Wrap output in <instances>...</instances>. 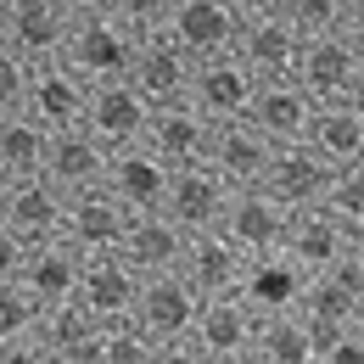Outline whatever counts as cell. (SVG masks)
Segmentation results:
<instances>
[{
	"label": "cell",
	"instance_id": "cell-5",
	"mask_svg": "<svg viewBox=\"0 0 364 364\" xmlns=\"http://www.w3.org/2000/svg\"><path fill=\"white\" fill-rule=\"evenodd\" d=\"M0 219L17 230L28 247L56 241V235H62V219H68V191L50 185L46 174H17V180L0 185Z\"/></svg>",
	"mask_w": 364,
	"mask_h": 364
},
{
	"label": "cell",
	"instance_id": "cell-20",
	"mask_svg": "<svg viewBox=\"0 0 364 364\" xmlns=\"http://www.w3.org/2000/svg\"><path fill=\"white\" fill-rule=\"evenodd\" d=\"M79 274H85V252L56 235V241L28 247L17 280L28 286V297H34L40 309H56V303H73V297H79Z\"/></svg>",
	"mask_w": 364,
	"mask_h": 364
},
{
	"label": "cell",
	"instance_id": "cell-21",
	"mask_svg": "<svg viewBox=\"0 0 364 364\" xmlns=\"http://www.w3.org/2000/svg\"><path fill=\"white\" fill-rule=\"evenodd\" d=\"M247 124L264 129L274 146L286 140H309V124H314V95L303 90L297 79H269L252 90V107H247Z\"/></svg>",
	"mask_w": 364,
	"mask_h": 364
},
{
	"label": "cell",
	"instance_id": "cell-1",
	"mask_svg": "<svg viewBox=\"0 0 364 364\" xmlns=\"http://www.w3.org/2000/svg\"><path fill=\"white\" fill-rule=\"evenodd\" d=\"M196 314H202V291H196L180 269H163V274H146V280H140L135 319H140V331L157 342V364H174V359L191 364Z\"/></svg>",
	"mask_w": 364,
	"mask_h": 364
},
{
	"label": "cell",
	"instance_id": "cell-38",
	"mask_svg": "<svg viewBox=\"0 0 364 364\" xmlns=\"http://www.w3.org/2000/svg\"><path fill=\"white\" fill-rule=\"evenodd\" d=\"M23 258H28V241L0 219V280H11V274L23 269Z\"/></svg>",
	"mask_w": 364,
	"mask_h": 364
},
{
	"label": "cell",
	"instance_id": "cell-28",
	"mask_svg": "<svg viewBox=\"0 0 364 364\" xmlns=\"http://www.w3.org/2000/svg\"><path fill=\"white\" fill-rule=\"evenodd\" d=\"M309 146L325 163H364V107L359 95L348 101H314V124H309Z\"/></svg>",
	"mask_w": 364,
	"mask_h": 364
},
{
	"label": "cell",
	"instance_id": "cell-41",
	"mask_svg": "<svg viewBox=\"0 0 364 364\" xmlns=\"http://www.w3.org/2000/svg\"><path fill=\"white\" fill-rule=\"evenodd\" d=\"M241 17H269V11H280V0H230Z\"/></svg>",
	"mask_w": 364,
	"mask_h": 364
},
{
	"label": "cell",
	"instance_id": "cell-32",
	"mask_svg": "<svg viewBox=\"0 0 364 364\" xmlns=\"http://www.w3.org/2000/svg\"><path fill=\"white\" fill-rule=\"evenodd\" d=\"M46 140H50V129H46V124H34L23 107L0 112V180L40 174V163H46Z\"/></svg>",
	"mask_w": 364,
	"mask_h": 364
},
{
	"label": "cell",
	"instance_id": "cell-35",
	"mask_svg": "<svg viewBox=\"0 0 364 364\" xmlns=\"http://www.w3.org/2000/svg\"><path fill=\"white\" fill-rule=\"evenodd\" d=\"M348 0H280V17L309 40V34H336L342 28Z\"/></svg>",
	"mask_w": 364,
	"mask_h": 364
},
{
	"label": "cell",
	"instance_id": "cell-31",
	"mask_svg": "<svg viewBox=\"0 0 364 364\" xmlns=\"http://www.w3.org/2000/svg\"><path fill=\"white\" fill-rule=\"evenodd\" d=\"M40 303L28 297V286L11 274L0 280V364L6 359H40L34 353V336H40Z\"/></svg>",
	"mask_w": 364,
	"mask_h": 364
},
{
	"label": "cell",
	"instance_id": "cell-16",
	"mask_svg": "<svg viewBox=\"0 0 364 364\" xmlns=\"http://www.w3.org/2000/svg\"><path fill=\"white\" fill-rule=\"evenodd\" d=\"M331 174H336V163H325L309 140H286V146H274V151H269V174H264V185L297 213V208L325 202Z\"/></svg>",
	"mask_w": 364,
	"mask_h": 364
},
{
	"label": "cell",
	"instance_id": "cell-24",
	"mask_svg": "<svg viewBox=\"0 0 364 364\" xmlns=\"http://www.w3.org/2000/svg\"><path fill=\"white\" fill-rule=\"evenodd\" d=\"M73 34V17L62 11V0H11V17H6V46H17L28 62H50L62 56Z\"/></svg>",
	"mask_w": 364,
	"mask_h": 364
},
{
	"label": "cell",
	"instance_id": "cell-17",
	"mask_svg": "<svg viewBox=\"0 0 364 364\" xmlns=\"http://www.w3.org/2000/svg\"><path fill=\"white\" fill-rule=\"evenodd\" d=\"M348 241H353V230L342 225L325 202H314V208H297V213H291L280 252H286L303 274H325L342 252H348Z\"/></svg>",
	"mask_w": 364,
	"mask_h": 364
},
{
	"label": "cell",
	"instance_id": "cell-12",
	"mask_svg": "<svg viewBox=\"0 0 364 364\" xmlns=\"http://www.w3.org/2000/svg\"><path fill=\"white\" fill-rule=\"evenodd\" d=\"M140 280L146 274L124 258V252H95L85 258V274H79V309H90V319H135V303H140Z\"/></svg>",
	"mask_w": 364,
	"mask_h": 364
},
{
	"label": "cell",
	"instance_id": "cell-37",
	"mask_svg": "<svg viewBox=\"0 0 364 364\" xmlns=\"http://www.w3.org/2000/svg\"><path fill=\"white\" fill-rule=\"evenodd\" d=\"M168 11H174V0H112V17H124L140 40L146 34H163L168 28Z\"/></svg>",
	"mask_w": 364,
	"mask_h": 364
},
{
	"label": "cell",
	"instance_id": "cell-33",
	"mask_svg": "<svg viewBox=\"0 0 364 364\" xmlns=\"http://www.w3.org/2000/svg\"><path fill=\"white\" fill-rule=\"evenodd\" d=\"M95 364H157V342L140 331V319H107Z\"/></svg>",
	"mask_w": 364,
	"mask_h": 364
},
{
	"label": "cell",
	"instance_id": "cell-26",
	"mask_svg": "<svg viewBox=\"0 0 364 364\" xmlns=\"http://www.w3.org/2000/svg\"><path fill=\"white\" fill-rule=\"evenodd\" d=\"M269 151H274V140L264 135V129H252L247 118H230V124H213L208 163H213L230 185H264V174H269Z\"/></svg>",
	"mask_w": 364,
	"mask_h": 364
},
{
	"label": "cell",
	"instance_id": "cell-9",
	"mask_svg": "<svg viewBox=\"0 0 364 364\" xmlns=\"http://www.w3.org/2000/svg\"><path fill=\"white\" fill-rule=\"evenodd\" d=\"M252 90H258V79L247 73V62L225 50V56H202L196 62V73H191V107L202 112V118H213V124H230V118H247V107H252Z\"/></svg>",
	"mask_w": 364,
	"mask_h": 364
},
{
	"label": "cell",
	"instance_id": "cell-44",
	"mask_svg": "<svg viewBox=\"0 0 364 364\" xmlns=\"http://www.w3.org/2000/svg\"><path fill=\"white\" fill-rule=\"evenodd\" d=\"M353 95H359V107H364V68H359V90H353Z\"/></svg>",
	"mask_w": 364,
	"mask_h": 364
},
{
	"label": "cell",
	"instance_id": "cell-34",
	"mask_svg": "<svg viewBox=\"0 0 364 364\" xmlns=\"http://www.w3.org/2000/svg\"><path fill=\"white\" fill-rule=\"evenodd\" d=\"M325 208H331L348 230H364V163H342V168L331 174Z\"/></svg>",
	"mask_w": 364,
	"mask_h": 364
},
{
	"label": "cell",
	"instance_id": "cell-2",
	"mask_svg": "<svg viewBox=\"0 0 364 364\" xmlns=\"http://www.w3.org/2000/svg\"><path fill=\"white\" fill-rule=\"evenodd\" d=\"M252 342H258V309L241 291L202 297L191 331V364H252Z\"/></svg>",
	"mask_w": 364,
	"mask_h": 364
},
{
	"label": "cell",
	"instance_id": "cell-30",
	"mask_svg": "<svg viewBox=\"0 0 364 364\" xmlns=\"http://www.w3.org/2000/svg\"><path fill=\"white\" fill-rule=\"evenodd\" d=\"M252 364H314V336H309V314L291 309H264L258 314V342H252Z\"/></svg>",
	"mask_w": 364,
	"mask_h": 364
},
{
	"label": "cell",
	"instance_id": "cell-46",
	"mask_svg": "<svg viewBox=\"0 0 364 364\" xmlns=\"http://www.w3.org/2000/svg\"><path fill=\"white\" fill-rule=\"evenodd\" d=\"M0 185H6V180H0Z\"/></svg>",
	"mask_w": 364,
	"mask_h": 364
},
{
	"label": "cell",
	"instance_id": "cell-39",
	"mask_svg": "<svg viewBox=\"0 0 364 364\" xmlns=\"http://www.w3.org/2000/svg\"><path fill=\"white\" fill-rule=\"evenodd\" d=\"M342 40H353L359 46V56H364V0H348V11H342V28H336Z\"/></svg>",
	"mask_w": 364,
	"mask_h": 364
},
{
	"label": "cell",
	"instance_id": "cell-19",
	"mask_svg": "<svg viewBox=\"0 0 364 364\" xmlns=\"http://www.w3.org/2000/svg\"><path fill=\"white\" fill-rule=\"evenodd\" d=\"M241 269H247V252L230 241L225 230H191L185 235V258L180 274L202 291V297H225L241 286Z\"/></svg>",
	"mask_w": 364,
	"mask_h": 364
},
{
	"label": "cell",
	"instance_id": "cell-6",
	"mask_svg": "<svg viewBox=\"0 0 364 364\" xmlns=\"http://www.w3.org/2000/svg\"><path fill=\"white\" fill-rule=\"evenodd\" d=\"M230 191L235 185L213 168V163H185L168 174V191H163V213L180 230H219L230 208Z\"/></svg>",
	"mask_w": 364,
	"mask_h": 364
},
{
	"label": "cell",
	"instance_id": "cell-14",
	"mask_svg": "<svg viewBox=\"0 0 364 364\" xmlns=\"http://www.w3.org/2000/svg\"><path fill=\"white\" fill-rule=\"evenodd\" d=\"M124 225H129V208L107 191V185H95V191H79V196H68V219H62V241L68 247H79L85 258L95 252H118V241H124Z\"/></svg>",
	"mask_w": 364,
	"mask_h": 364
},
{
	"label": "cell",
	"instance_id": "cell-27",
	"mask_svg": "<svg viewBox=\"0 0 364 364\" xmlns=\"http://www.w3.org/2000/svg\"><path fill=\"white\" fill-rule=\"evenodd\" d=\"M185 235H191V230H180L168 213H163V208H151V213H129L118 252H124L140 274H163V269H180Z\"/></svg>",
	"mask_w": 364,
	"mask_h": 364
},
{
	"label": "cell",
	"instance_id": "cell-36",
	"mask_svg": "<svg viewBox=\"0 0 364 364\" xmlns=\"http://www.w3.org/2000/svg\"><path fill=\"white\" fill-rule=\"evenodd\" d=\"M28 79H34V62H28V56H23L17 46H6V40H0V112L23 107V95H28Z\"/></svg>",
	"mask_w": 364,
	"mask_h": 364
},
{
	"label": "cell",
	"instance_id": "cell-18",
	"mask_svg": "<svg viewBox=\"0 0 364 364\" xmlns=\"http://www.w3.org/2000/svg\"><path fill=\"white\" fill-rule=\"evenodd\" d=\"M297 50H303V34H297L280 11L247 17V23H241V40H235V56L247 62V73H252L258 85L291 79V73H297Z\"/></svg>",
	"mask_w": 364,
	"mask_h": 364
},
{
	"label": "cell",
	"instance_id": "cell-7",
	"mask_svg": "<svg viewBox=\"0 0 364 364\" xmlns=\"http://www.w3.org/2000/svg\"><path fill=\"white\" fill-rule=\"evenodd\" d=\"M85 101H90V79L73 62H62V56L34 62V79H28V95H23V112L34 124L73 129V124H85Z\"/></svg>",
	"mask_w": 364,
	"mask_h": 364
},
{
	"label": "cell",
	"instance_id": "cell-13",
	"mask_svg": "<svg viewBox=\"0 0 364 364\" xmlns=\"http://www.w3.org/2000/svg\"><path fill=\"white\" fill-rule=\"evenodd\" d=\"M241 23H247V17H241L230 0H174L163 34H174V40L202 62V56H225V50H235Z\"/></svg>",
	"mask_w": 364,
	"mask_h": 364
},
{
	"label": "cell",
	"instance_id": "cell-10",
	"mask_svg": "<svg viewBox=\"0 0 364 364\" xmlns=\"http://www.w3.org/2000/svg\"><path fill=\"white\" fill-rule=\"evenodd\" d=\"M107 163H112V146L95 140L85 124H73V129H50L40 174H46L50 185H62L68 196H79V191L107 185Z\"/></svg>",
	"mask_w": 364,
	"mask_h": 364
},
{
	"label": "cell",
	"instance_id": "cell-42",
	"mask_svg": "<svg viewBox=\"0 0 364 364\" xmlns=\"http://www.w3.org/2000/svg\"><path fill=\"white\" fill-rule=\"evenodd\" d=\"M348 258H353V264L364 269V230H353V241H348Z\"/></svg>",
	"mask_w": 364,
	"mask_h": 364
},
{
	"label": "cell",
	"instance_id": "cell-4",
	"mask_svg": "<svg viewBox=\"0 0 364 364\" xmlns=\"http://www.w3.org/2000/svg\"><path fill=\"white\" fill-rule=\"evenodd\" d=\"M151 101L140 90L135 79H101L90 85V101H85V129L95 140H107L112 151H124V146H140L146 129H151Z\"/></svg>",
	"mask_w": 364,
	"mask_h": 364
},
{
	"label": "cell",
	"instance_id": "cell-29",
	"mask_svg": "<svg viewBox=\"0 0 364 364\" xmlns=\"http://www.w3.org/2000/svg\"><path fill=\"white\" fill-rule=\"evenodd\" d=\"M303 286H309V274L274 247V252H247V269H241V286H235V291L264 314V309H291V303L303 297Z\"/></svg>",
	"mask_w": 364,
	"mask_h": 364
},
{
	"label": "cell",
	"instance_id": "cell-45",
	"mask_svg": "<svg viewBox=\"0 0 364 364\" xmlns=\"http://www.w3.org/2000/svg\"><path fill=\"white\" fill-rule=\"evenodd\" d=\"M359 336H364V309H359Z\"/></svg>",
	"mask_w": 364,
	"mask_h": 364
},
{
	"label": "cell",
	"instance_id": "cell-3",
	"mask_svg": "<svg viewBox=\"0 0 364 364\" xmlns=\"http://www.w3.org/2000/svg\"><path fill=\"white\" fill-rule=\"evenodd\" d=\"M135 50H140V34L124 17L95 11V17H79V23H73V34H68V46H62V62H73L90 85H101V79H129Z\"/></svg>",
	"mask_w": 364,
	"mask_h": 364
},
{
	"label": "cell",
	"instance_id": "cell-25",
	"mask_svg": "<svg viewBox=\"0 0 364 364\" xmlns=\"http://www.w3.org/2000/svg\"><path fill=\"white\" fill-rule=\"evenodd\" d=\"M95 348H101V319H90V309L56 303V309L40 314L34 353L46 364H95Z\"/></svg>",
	"mask_w": 364,
	"mask_h": 364
},
{
	"label": "cell",
	"instance_id": "cell-15",
	"mask_svg": "<svg viewBox=\"0 0 364 364\" xmlns=\"http://www.w3.org/2000/svg\"><path fill=\"white\" fill-rule=\"evenodd\" d=\"M191 73H196V56L174 40V34H146L135 50V68H129V79H135L146 101L151 107H174L191 95Z\"/></svg>",
	"mask_w": 364,
	"mask_h": 364
},
{
	"label": "cell",
	"instance_id": "cell-8",
	"mask_svg": "<svg viewBox=\"0 0 364 364\" xmlns=\"http://www.w3.org/2000/svg\"><path fill=\"white\" fill-rule=\"evenodd\" d=\"M359 68H364V56L353 40H342V34H309L303 50H297V73L291 79L314 101H348L359 90Z\"/></svg>",
	"mask_w": 364,
	"mask_h": 364
},
{
	"label": "cell",
	"instance_id": "cell-22",
	"mask_svg": "<svg viewBox=\"0 0 364 364\" xmlns=\"http://www.w3.org/2000/svg\"><path fill=\"white\" fill-rule=\"evenodd\" d=\"M168 163L140 140V146H124V151H112V163H107V191L129 208V213H151V208H163V191H168Z\"/></svg>",
	"mask_w": 364,
	"mask_h": 364
},
{
	"label": "cell",
	"instance_id": "cell-23",
	"mask_svg": "<svg viewBox=\"0 0 364 364\" xmlns=\"http://www.w3.org/2000/svg\"><path fill=\"white\" fill-rule=\"evenodd\" d=\"M146 146H151L168 168L208 163V146H213V118H202L191 101L157 107V112H151V129H146Z\"/></svg>",
	"mask_w": 364,
	"mask_h": 364
},
{
	"label": "cell",
	"instance_id": "cell-40",
	"mask_svg": "<svg viewBox=\"0 0 364 364\" xmlns=\"http://www.w3.org/2000/svg\"><path fill=\"white\" fill-rule=\"evenodd\" d=\"M62 11L79 23V17H95V11H112V0H62Z\"/></svg>",
	"mask_w": 364,
	"mask_h": 364
},
{
	"label": "cell",
	"instance_id": "cell-43",
	"mask_svg": "<svg viewBox=\"0 0 364 364\" xmlns=\"http://www.w3.org/2000/svg\"><path fill=\"white\" fill-rule=\"evenodd\" d=\"M6 17H11V0H0V34H6Z\"/></svg>",
	"mask_w": 364,
	"mask_h": 364
},
{
	"label": "cell",
	"instance_id": "cell-11",
	"mask_svg": "<svg viewBox=\"0 0 364 364\" xmlns=\"http://www.w3.org/2000/svg\"><path fill=\"white\" fill-rule=\"evenodd\" d=\"M286 225H291V208L274 196L269 185H235L219 230H225L241 252H274V247L286 241Z\"/></svg>",
	"mask_w": 364,
	"mask_h": 364
}]
</instances>
